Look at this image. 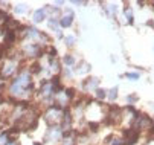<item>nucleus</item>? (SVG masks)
Returning <instances> with one entry per match:
<instances>
[{"mask_svg": "<svg viewBox=\"0 0 154 145\" xmlns=\"http://www.w3.org/2000/svg\"><path fill=\"white\" fill-rule=\"evenodd\" d=\"M66 41H67L69 45H72V43H73V38H72V37H69V38H66Z\"/></svg>", "mask_w": 154, "mask_h": 145, "instance_id": "0eeeda50", "label": "nucleus"}, {"mask_svg": "<svg viewBox=\"0 0 154 145\" xmlns=\"http://www.w3.org/2000/svg\"><path fill=\"white\" fill-rule=\"evenodd\" d=\"M128 78H139V75H133V73H130V75H127Z\"/></svg>", "mask_w": 154, "mask_h": 145, "instance_id": "6e6552de", "label": "nucleus"}, {"mask_svg": "<svg viewBox=\"0 0 154 145\" xmlns=\"http://www.w3.org/2000/svg\"><path fill=\"white\" fill-rule=\"evenodd\" d=\"M45 17H46L45 9H38V11L34 14V22H37V23H38V22H41V20L45 18Z\"/></svg>", "mask_w": 154, "mask_h": 145, "instance_id": "f03ea898", "label": "nucleus"}, {"mask_svg": "<svg viewBox=\"0 0 154 145\" xmlns=\"http://www.w3.org/2000/svg\"><path fill=\"white\" fill-rule=\"evenodd\" d=\"M110 98H116V89H113V90H110Z\"/></svg>", "mask_w": 154, "mask_h": 145, "instance_id": "423d86ee", "label": "nucleus"}, {"mask_svg": "<svg viewBox=\"0 0 154 145\" xmlns=\"http://www.w3.org/2000/svg\"><path fill=\"white\" fill-rule=\"evenodd\" d=\"M64 63H66V64H73L75 60H73L70 55H67V57H64Z\"/></svg>", "mask_w": 154, "mask_h": 145, "instance_id": "20e7f679", "label": "nucleus"}, {"mask_svg": "<svg viewBox=\"0 0 154 145\" xmlns=\"http://www.w3.org/2000/svg\"><path fill=\"white\" fill-rule=\"evenodd\" d=\"M6 145H18V143H15V142H9V143H6Z\"/></svg>", "mask_w": 154, "mask_h": 145, "instance_id": "1a4fd4ad", "label": "nucleus"}, {"mask_svg": "<svg viewBox=\"0 0 154 145\" xmlns=\"http://www.w3.org/2000/svg\"><path fill=\"white\" fill-rule=\"evenodd\" d=\"M72 20H73V14L69 12L67 15H64V17L61 18V26H63V28H69V26L72 25Z\"/></svg>", "mask_w": 154, "mask_h": 145, "instance_id": "f257e3e1", "label": "nucleus"}, {"mask_svg": "<svg viewBox=\"0 0 154 145\" xmlns=\"http://www.w3.org/2000/svg\"><path fill=\"white\" fill-rule=\"evenodd\" d=\"M85 87H89V89L98 87V79H96V78H90V79H87V81H85Z\"/></svg>", "mask_w": 154, "mask_h": 145, "instance_id": "7ed1b4c3", "label": "nucleus"}, {"mask_svg": "<svg viewBox=\"0 0 154 145\" xmlns=\"http://www.w3.org/2000/svg\"><path fill=\"white\" fill-rule=\"evenodd\" d=\"M96 93H98V98H99V99H101V98H102V99L105 98V90H101V89H98V92H96Z\"/></svg>", "mask_w": 154, "mask_h": 145, "instance_id": "39448f33", "label": "nucleus"}]
</instances>
